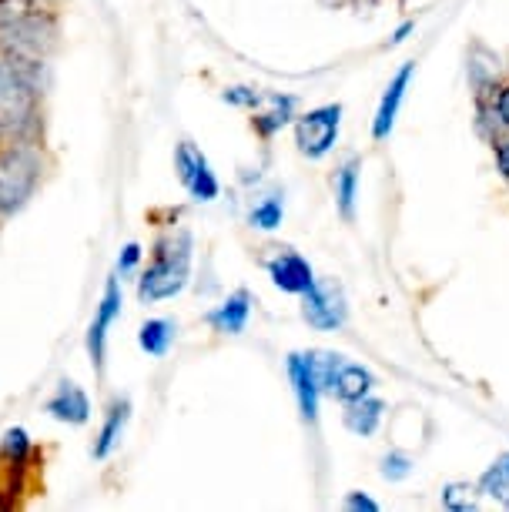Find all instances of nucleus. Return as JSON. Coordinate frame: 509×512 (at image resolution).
Listing matches in <instances>:
<instances>
[{"instance_id": "obj_19", "label": "nucleus", "mask_w": 509, "mask_h": 512, "mask_svg": "<svg viewBox=\"0 0 509 512\" xmlns=\"http://www.w3.org/2000/svg\"><path fill=\"white\" fill-rule=\"evenodd\" d=\"M292 98H282L278 101V108L275 111H268V114H258V118L252 121L255 124V131L262 134V138H272L275 131H282L288 121H292Z\"/></svg>"}, {"instance_id": "obj_26", "label": "nucleus", "mask_w": 509, "mask_h": 512, "mask_svg": "<svg viewBox=\"0 0 509 512\" xmlns=\"http://www.w3.org/2000/svg\"><path fill=\"white\" fill-rule=\"evenodd\" d=\"M496 118H499V124L509 128V84L496 94Z\"/></svg>"}, {"instance_id": "obj_21", "label": "nucleus", "mask_w": 509, "mask_h": 512, "mask_svg": "<svg viewBox=\"0 0 509 512\" xmlns=\"http://www.w3.org/2000/svg\"><path fill=\"white\" fill-rule=\"evenodd\" d=\"M443 506H446V509H459V512L476 509L473 489H469V486H446V492H443Z\"/></svg>"}, {"instance_id": "obj_23", "label": "nucleus", "mask_w": 509, "mask_h": 512, "mask_svg": "<svg viewBox=\"0 0 509 512\" xmlns=\"http://www.w3.org/2000/svg\"><path fill=\"white\" fill-rule=\"evenodd\" d=\"M138 262H141V245L138 241H131V245H124L121 258H118V275H134Z\"/></svg>"}, {"instance_id": "obj_14", "label": "nucleus", "mask_w": 509, "mask_h": 512, "mask_svg": "<svg viewBox=\"0 0 509 512\" xmlns=\"http://www.w3.org/2000/svg\"><path fill=\"white\" fill-rule=\"evenodd\" d=\"M128 412H131V402L128 399H114L108 405V412H104V425L98 432V439H94V459H108L114 446L121 442V432H124V422H128Z\"/></svg>"}, {"instance_id": "obj_17", "label": "nucleus", "mask_w": 509, "mask_h": 512, "mask_svg": "<svg viewBox=\"0 0 509 512\" xmlns=\"http://www.w3.org/2000/svg\"><path fill=\"white\" fill-rule=\"evenodd\" d=\"M355 188H359V161H345L335 175V198H339V208L345 218L355 215Z\"/></svg>"}, {"instance_id": "obj_2", "label": "nucleus", "mask_w": 509, "mask_h": 512, "mask_svg": "<svg viewBox=\"0 0 509 512\" xmlns=\"http://www.w3.org/2000/svg\"><path fill=\"white\" fill-rule=\"evenodd\" d=\"M44 181V148L34 138L0 144V215H17Z\"/></svg>"}, {"instance_id": "obj_5", "label": "nucleus", "mask_w": 509, "mask_h": 512, "mask_svg": "<svg viewBox=\"0 0 509 512\" xmlns=\"http://www.w3.org/2000/svg\"><path fill=\"white\" fill-rule=\"evenodd\" d=\"M339 124H342V104H325V108L302 114V118L295 121V141H299V151L309 154V158L329 154L335 138H339Z\"/></svg>"}, {"instance_id": "obj_28", "label": "nucleus", "mask_w": 509, "mask_h": 512, "mask_svg": "<svg viewBox=\"0 0 509 512\" xmlns=\"http://www.w3.org/2000/svg\"><path fill=\"white\" fill-rule=\"evenodd\" d=\"M409 31H412V21H406V24L399 27L396 34H392V44H402V41H406V37H409Z\"/></svg>"}, {"instance_id": "obj_4", "label": "nucleus", "mask_w": 509, "mask_h": 512, "mask_svg": "<svg viewBox=\"0 0 509 512\" xmlns=\"http://www.w3.org/2000/svg\"><path fill=\"white\" fill-rule=\"evenodd\" d=\"M315 365H319L322 389L335 395L342 405L355 402V399H366L369 389L376 385L369 369H362V365H355V362H345L342 355H332V352L315 355Z\"/></svg>"}, {"instance_id": "obj_18", "label": "nucleus", "mask_w": 509, "mask_h": 512, "mask_svg": "<svg viewBox=\"0 0 509 512\" xmlns=\"http://www.w3.org/2000/svg\"><path fill=\"white\" fill-rule=\"evenodd\" d=\"M479 492H483V496H496V499L509 496V452L506 456H499L493 466L483 472V479H479Z\"/></svg>"}, {"instance_id": "obj_22", "label": "nucleus", "mask_w": 509, "mask_h": 512, "mask_svg": "<svg viewBox=\"0 0 509 512\" xmlns=\"http://www.w3.org/2000/svg\"><path fill=\"white\" fill-rule=\"evenodd\" d=\"M412 472V462L409 456H402V452H389L386 459H382V476L386 479H406Z\"/></svg>"}, {"instance_id": "obj_12", "label": "nucleus", "mask_w": 509, "mask_h": 512, "mask_svg": "<svg viewBox=\"0 0 509 512\" xmlns=\"http://www.w3.org/2000/svg\"><path fill=\"white\" fill-rule=\"evenodd\" d=\"M412 71H416V64H402V71L392 77V84L382 94V104L376 111V124H372V138L382 141L389 138L392 124H396V114H399V104H402V94H406L409 81H412Z\"/></svg>"}, {"instance_id": "obj_16", "label": "nucleus", "mask_w": 509, "mask_h": 512, "mask_svg": "<svg viewBox=\"0 0 509 512\" xmlns=\"http://www.w3.org/2000/svg\"><path fill=\"white\" fill-rule=\"evenodd\" d=\"M171 338H175V325H171L168 318H148V322L141 325V332H138L141 349L148 355H155V359H161V355L168 352Z\"/></svg>"}, {"instance_id": "obj_10", "label": "nucleus", "mask_w": 509, "mask_h": 512, "mask_svg": "<svg viewBox=\"0 0 509 512\" xmlns=\"http://www.w3.org/2000/svg\"><path fill=\"white\" fill-rule=\"evenodd\" d=\"M265 268H268V275H272V282L282 288V292H288V295L309 292V285L315 282L312 265L305 262L299 251H292V248L275 251V258H268Z\"/></svg>"}, {"instance_id": "obj_25", "label": "nucleus", "mask_w": 509, "mask_h": 512, "mask_svg": "<svg viewBox=\"0 0 509 512\" xmlns=\"http://www.w3.org/2000/svg\"><path fill=\"white\" fill-rule=\"evenodd\" d=\"M345 506H349V509H366V512H379V502H372L369 496H362V492H352V496L345 499Z\"/></svg>"}, {"instance_id": "obj_7", "label": "nucleus", "mask_w": 509, "mask_h": 512, "mask_svg": "<svg viewBox=\"0 0 509 512\" xmlns=\"http://www.w3.org/2000/svg\"><path fill=\"white\" fill-rule=\"evenodd\" d=\"M175 168H178V178L181 185H185L191 195H195L198 201H215L218 198V178L215 171H211L208 158L201 154L191 141H181L178 151H175Z\"/></svg>"}, {"instance_id": "obj_24", "label": "nucleus", "mask_w": 509, "mask_h": 512, "mask_svg": "<svg viewBox=\"0 0 509 512\" xmlns=\"http://www.w3.org/2000/svg\"><path fill=\"white\" fill-rule=\"evenodd\" d=\"M225 101L242 104V108H258V104L265 101V94H258L252 88H232V91H225Z\"/></svg>"}, {"instance_id": "obj_15", "label": "nucleus", "mask_w": 509, "mask_h": 512, "mask_svg": "<svg viewBox=\"0 0 509 512\" xmlns=\"http://www.w3.org/2000/svg\"><path fill=\"white\" fill-rule=\"evenodd\" d=\"M382 405L379 399H355V402H345V412H342V419L345 425L355 432V436H372V432L379 429V422H382Z\"/></svg>"}, {"instance_id": "obj_8", "label": "nucleus", "mask_w": 509, "mask_h": 512, "mask_svg": "<svg viewBox=\"0 0 509 512\" xmlns=\"http://www.w3.org/2000/svg\"><path fill=\"white\" fill-rule=\"evenodd\" d=\"M118 312H121V282H118V275H111L108 285H104L98 315H94V322L88 328V355H91V365H94V372H98V379L104 375V342H108V328L114 325Z\"/></svg>"}, {"instance_id": "obj_20", "label": "nucleus", "mask_w": 509, "mask_h": 512, "mask_svg": "<svg viewBox=\"0 0 509 512\" xmlns=\"http://www.w3.org/2000/svg\"><path fill=\"white\" fill-rule=\"evenodd\" d=\"M252 225L262 228V231H275L278 225H282V198L272 195V198H265L258 208H252Z\"/></svg>"}, {"instance_id": "obj_29", "label": "nucleus", "mask_w": 509, "mask_h": 512, "mask_svg": "<svg viewBox=\"0 0 509 512\" xmlns=\"http://www.w3.org/2000/svg\"><path fill=\"white\" fill-rule=\"evenodd\" d=\"M0 225H4V215H0Z\"/></svg>"}, {"instance_id": "obj_11", "label": "nucleus", "mask_w": 509, "mask_h": 512, "mask_svg": "<svg viewBox=\"0 0 509 512\" xmlns=\"http://www.w3.org/2000/svg\"><path fill=\"white\" fill-rule=\"evenodd\" d=\"M44 412L51 415L57 422H67V425H84L91 419V402L88 395H84L81 385L74 382H61L57 385V392L47 399Z\"/></svg>"}, {"instance_id": "obj_6", "label": "nucleus", "mask_w": 509, "mask_h": 512, "mask_svg": "<svg viewBox=\"0 0 509 512\" xmlns=\"http://www.w3.org/2000/svg\"><path fill=\"white\" fill-rule=\"evenodd\" d=\"M345 295L342 288L329 282V278H315L309 285V292H302V315L305 322L319 332H335V328L345 325Z\"/></svg>"}, {"instance_id": "obj_27", "label": "nucleus", "mask_w": 509, "mask_h": 512, "mask_svg": "<svg viewBox=\"0 0 509 512\" xmlns=\"http://www.w3.org/2000/svg\"><path fill=\"white\" fill-rule=\"evenodd\" d=\"M496 168H499V175L509 181V138L499 141V148H496Z\"/></svg>"}, {"instance_id": "obj_13", "label": "nucleus", "mask_w": 509, "mask_h": 512, "mask_svg": "<svg viewBox=\"0 0 509 512\" xmlns=\"http://www.w3.org/2000/svg\"><path fill=\"white\" fill-rule=\"evenodd\" d=\"M248 312H252V295L235 292V295H228L225 302L215 308V312H208V325L215 328V332L238 335V332H245Z\"/></svg>"}, {"instance_id": "obj_1", "label": "nucleus", "mask_w": 509, "mask_h": 512, "mask_svg": "<svg viewBox=\"0 0 509 512\" xmlns=\"http://www.w3.org/2000/svg\"><path fill=\"white\" fill-rule=\"evenodd\" d=\"M44 449L24 429H7L0 439V512H21L44 496Z\"/></svg>"}, {"instance_id": "obj_9", "label": "nucleus", "mask_w": 509, "mask_h": 512, "mask_svg": "<svg viewBox=\"0 0 509 512\" xmlns=\"http://www.w3.org/2000/svg\"><path fill=\"white\" fill-rule=\"evenodd\" d=\"M288 375H292V389H295V399H299L302 419L315 422V415H319V392H322L315 355L292 352L288 355Z\"/></svg>"}, {"instance_id": "obj_3", "label": "nucleus", "mask_w": 509, "mask_h": 512, "mask_svg": "<svg viewBox=\"0 0 509 512\" xmlns=\"http://www.w3.org/2000/svg\"><path fill=\"white\" fill-rule=\"evenodd\" d=\"M191 275V235L188 231H171L161 235L151 248V262L138 278V298L144 305L175 298L188 285Z\"/></svg>"}]
</instances>
